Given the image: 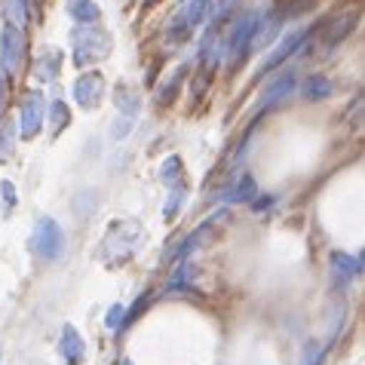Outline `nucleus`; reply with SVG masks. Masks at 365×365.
I'll return each mask as SVG.
<instances>
[{
  "label": "nucleus",
  "instance_id": "obj_1",
  "mask_svg": "<svg viewBox=\"0 0 365 365\" xmlns=\"http://www.w3.org/2000/svg\"><path fill=\"white\" fill-rule=\"evenodd\" d=\"M28 249L34 252L40 261H58L65 255V230L56 218H37L34 233H31V242Z\"/></svg>",
  "mask_w": 365,
  "mask_h": 365
},
{
  "label": "nucleus",
  "instance_id": "obj_2",
  "mask_svg": "<svg viewBox=\"0 0 365 365\" xmlns=\"http://www.w3.org/2000/svg\"><path fill=\"white\" fill-rule=\"evenodd\" d=\"M141 237H145V230H141L138 221H114V225L108 227L105 233V246H101V255H105V261H123L126 255H133V249L126 246V242H133V246L138 249Z\"/></svg>",
  "mask_w": 365,
  "mask_h": 365
},
{
  "label": "nucleus",
  "instance_id": "obj_3",
  "mask_svg": "<svg viewBox=\"0 0 365 365\" xmlns=\"http://www.w3.org/2000/svg\"><path fill=\"white\" fill-rule=\"evenodd\" d=\"M110 53V37L101 31L98 25H89V28H80L74 34V62L77 68H89L101 62V58H108Z\"/></svg>",
  "mask_w": 365,
  "mask_h": 365
},
{
  "label": "nucleus",
  "instance_id": "obj_4",
  "mask_svg": "<svg viewBox=\"0 0 365 365\" xmlns=\"http://www.w3.org/2000/svg\"><path fill=\"white\" fill-rule=\"evenodd\" d=\"M258 19H261V9H249L242 13L237 22H233L230 34L225 37V58H230L233 65L242 62L252 49V37H255V28H258Z\"/></svg>",
  "mask_w": 365,
  "mask_h": 365
},
{
  "label": "nucleus",
  "instance_id": "obj_5",
  "mask_svg": "<svg viewBox=\"0 0 365 365\" xmlns=\"http://www.w3.org/2000/svg\"><path fill=\"white\" fill-rule=\"evenodd\" d=\"M25 62V31L16 22H4L0 28V71L16 74Z\"/></svg>",
  "mask_w": 365,
  "mask_h": 365
},
{
  "label": "nucleus",
  "instance_id": "obj_6",
  "mask_svg": "<svg viewBox=\"0 0 365 365\" xmlns=\"http://www.w3.org/2000/svg\"><path fill=\"white\" fill-rule=\"evenodd\" d=\"M105 98V77L98 71H86L74 80V101L83 110H93L98 108V101Z\"/></svg>",
  "mask_w": 365,
  "mask_h": 365
},
{
  "label": "nucleus",
  "instance_id": "obj_7",
  "mask_svg": "<svg viewBox=\"0 0 365 365\" xmlns=\"http://www.w3.org/2000/svg\"><path fill=\"white\" fill-rule=\"evenodd\" d=\"M43 93H37V89H31V93L25 96L22 101V114H19V129H22V138H34L40 133V126H43Z\"/></svg>",
  "mask_w": 365,
  "mask_h": 365
},
{
  "label": "nucleus",
  "instance_id": "obj_8",
  "mask_svg": "<svg viewBox=\"0 0 365 365\" xmlns=\"http://www.w3.org/2000/svg\"><path fill=\"white\" fill-rule=\"evenodd\" d=\"M307 40H310V31H292L289 37H282L279 43H277V49H273V53L264 58V65H261V74H270V71L286 62L289 56H295L298 49L307 43Z\"/></svg>",
  "mask_w": 365,
  "mask_h": 365
},
{
  "label": "nucleus",
  "instance_id": "obj_9",
  "mask_svg": "<svg viewBox=\"0 0 365 365\" xmlns=\"http://www.w3.org/2000/svg\"><path fill=\"white\" fill-rule=\"evenodd\" d=\"M58 353H62V359L68 365H77L83 359V338H80V331L74 326H65L62 329V341H58Z\"/></svg>",
  "mask_w": 365,
  "mask_h": 365
},
{
  "label": "nucleus",
  "instance_id": "obj_10",
  "mask_svg": "<svg viewBox=\"0 0 365 365\" xmlns=\"http://www.w3.org/2000/svg\"><path fill=\"white\" fill-rule=\"evenodd\" d=\"M68 13L77 19L80 28L98 25V19H101V9L93 4V0H68Z\"/></svg>",
  "mask_w": 365,
  "mask_h": 365
},
{
  "label": "nucleus",
  "instance_id": "obj_11",
  "mask_svg": "<svg viewBox=\"0 0 365 365\" xmlns=\"http://www.w3.org/2000/svg\"><path fill=\"white\" fill-rule=\"evenodd\" d=\"M292 89H295V74H289V71H286V74H279V77L264 89L261 101H264V105H270V101H282L286 96H292Z\"/></svg>",
  "mask_w": 365,
  "mask_h": 365
},
{
  "label": "nucleus",
  "instance_id": "obj_12",
  "mask_svg": "<svg viewBox=\"0 0 365 365\" xmlns=\"http://www.w3.org/2000/svg\"><path fill=\"white\" fill-rule=\"evenodd\" d=\"M331 267H334V273L338 277H356V273L362 270V261L359 258H350V255H344V252H334L331 255Z\"/></svg>",
  "mask_w": 365,
  "mask_h": 365
},
{
  "label": "nucleus",
  "instance_id": "obj_13",
  "mask_svg": "<svg viewBox=\"0 0 365 365\" xmlns=\"http://www.w3.org/2000/svg\"><path fill=\"white\" fill-rule=\"evenodd\" d=\"M225 200L230 202H242V200H255V181H252V175H242L237 185L230 187V194H225Z\"/></svg>",
  "mask_w": 365,
  "mask_h": 365
},
{
  "label": "nucleus",
  "instance_id": "obj_14",
  "mask_svg": "<svg viewBox=\"0 0 365 365\" xmlns=\"http://www.w3.org/2000/svg\"><path fill=\"white\" fill-rule=\"evenodd\" d=\"M58 62H62V58H58V53H53V49L43 53L37 58V77L40 80H53L58 74Z\"/></svg>",
  "mask_w": 365,
  "mask_h": 365
},
{
  "label": "nucleus",
  "instance_id": "obj_15",
  "mask_svg": "<svg viewBox=\"0 0 365 365\" xmlns=\"http://www.w3.org/2000/svg\"><path fill=\"white\" fill-rule=\"evenodd\" d=\"M322 359H326V347H322L319 341H307L301 350V362L298 365H322Z\"/></svg>",
  "mask_w": 365,
  "mask_h": 365
},
{
  "label": "nucleus",
  "instance_id": "obj_16",
  "mask_svg": "<svg viewBox=\"0 0 365 365\" xmlns=\"http://www.w3.org/2000/svg\"><path fill=\"white\" fill-rule=\"evenodd\" d=\"M329 93H331V83H329L326 77H310L307 83H304V96L313 98V101H317V98H326Z\"/></svg>",
  "mask_w": 365,
  "mask_h": 365
},
{
  "label": "nucleus",
  "instance_id": "obj_17",
  "mask_svg": "<svg viewBox=\"0 0 365 365\" xmlns=\"http://www.w3.org/2000/svg\"><path fill=\"white\" fill-rule=\"evenodd\" d=\"M178 178H181V157H169L163 163V172H160V181H166V185L175 187Z\"/></svg>",
  "mask_w": 365,
  "mask_h": 365
},
{
  "label": "nucleus",
  "instance_id": "obj_18",
  "mask_svg": "<svg viewBox=\"0 0 365 365\" xmlns=\"http://www.w3.org/2000/svg\"><path fill=\"white\" fill-rule=\"evenodd\" d=\"M49 126H53V135H62L65 126H68V108L65 101H56L53 105V120H49Z\"/></svg>",
  "mask_w": 365,
  "mask_h": 365
},
{
  "label": "nucleus",
  "instance_id": "obj_19",
  "mask_svg": "<svg viewBox=\"0 0 365 365\" xmlns=\"http://www.w3.org/2000/svg\"><path fill=\"white\" fill-rule=\"evenodd\" d=\"M117 105H120V110H123V114H129V117H135V114H138V96L133 93V89H129V93H126V86L120 89Z\"/></svg>",
  "mask_w": 365,
  "mask_h": 365
},
{
  "label": "nucleus",
  "instance_id": "obj_20",
  "mask_svg": "<svg viewBox=\"0 0 365 365\" xmlns=\"http://www.w3.org/2000/svg\"><path fill=\"white\" fill-rule=\"evenodd\" d=\"M133 126H135V117H129V114H120L117 117V123L110 126V138H126L129 133H133Z\"/></svg>",
  "mask_w": 365,
  "mask_h": 365
},
{
  "label": "nucleus",
  "instance_id": "obj_21",
  "mask_svg": "<svg viewBox=\"0 0 365 365\" xmlns=\"http://www.w3.org/2000/svg\"><path fill=\"white\" fill-rule=\"evenodd\" d=\"M181 202H185V187H172V197H169V202L163 206V215L169 218V215H175V209H181Z\"/></svg>",
  "mask_w": 365,
  "mask_h": 365
},
{
  "label": "nucleus",
  "instance_id": "obj_22",
  "mask_svg": "<svg viewBox=\"0 0 365 365\" xmlns=\"http://www.w3.org/2000/svg\"><path fill=\"white\" fill-rule=\"evenodd\" d=\"M13 154V126H4V133H0V160H6Z\"/></svg>",
  "mask_w": 365,
  "mask_h": 365
},
{
  "label": "nucleus",
  "instance_id": "obj_23",
  "mask_svg": "<svg viewBox=\"0 0 365 365\" xmlns=\"http://www.w3.org/2000/svg\"><path fill=\"white\" fill-rule=\"evenodd\" d=\"M120 322H123V307L114 304V307L108 310V329H120Z\"/></svg>",
  "mask_w": 365,
  "mask_h": 365
}]
</instances>
